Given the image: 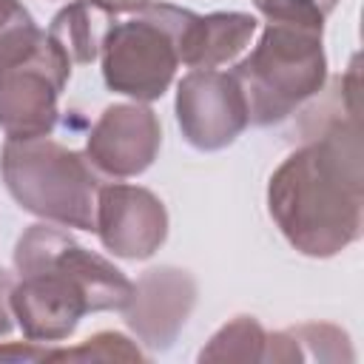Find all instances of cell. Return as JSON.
<instances>
[{
	"mask_svg": "<svg viewBox=\"0 0 364 364\" xmlns=\"http://www.w3.org/2000/svg\"><path fill=\"white\" fill-rule=\"evenodd\" d=\"M259 23L247 11H188L179 34V63L188 68H219L233 63L253 40Z\"/></svg>",
	"mask_w": 364,
	"mask_h": 364,
	"instance_id": "cell-11",
	"label": "cell"
},
{
	"mask_svg": "<svg viewBox=\"0 0 364 364\" xmlns=\"http://www.w3.org/2000/svg\"><path fill=\"white\" fill-rule=\"evenodd\" d=\"M46 358H65V361H145L148 355L122 333L102 330L68 350H48Z\"/></svg>",
	"mask_w": 364,
	"mask_h": 364,
	"instance_id": "cell-16",
	"label": "cell"
},
{
	"mask_svg": "<svg viewBox=\"0 0 364 364\" xmlns=\"http://www.w3.org/2000/svg\"><path fill=\"white\" fill-rule=\"evenodd\" d=\"M159 145L162 128L145 102H114L88 131L85 159L105 176L128 179L154 165Z\"/></svg>",
	"mask_w": 364,
	"mask_h": 364,
	"instance_id": "cell-9",
	"label": "cell"
},
{
	"mask_svg": "<svg viewBox=\"0 0 364 364\" xmlns=\"http://www.w3.org/2000/svg\"><path fill=\"white\" fill-rule=\"evenodd\" d=\"M11 287L14 276L0 267V336H9L14 330V313H11Z\"/></svg>",
	"mask_w": 364,
	"mask_h": 364,
	"instance_id": "cell-17",
	"label": "cell"
},
{
	"mask_svg": "<svg viewBox=\"0 0 364 364\" xmlns=\"http://www.w3.org/2000/svg\"><path fill=\"white\" fill-rule=\"evenodd\" d=\"M117 17L94 0H74L60 9L48 26V37L68 57L71 65H85L100 57V46L105 31Z\"/></svg>",
	"mask_w": 364,
	"mask_h": 364,
	"instance_id": "cell-13",
	"label": "cell"
},
{
	"mask_svg": "<svg viewBox=\"0 0 364 364\" xmlns=\"http://www.w3.org/2000/svg\"><path fill=\"white\" fill-rule=\"evenodd\" d=\"M279 233L310 259H330L361 236L364 148L358 114L333 117L287 154L267 182Z\"/></svg>",
	"mask_w": 364,
	"mask_h": 364,
	"instance_id": "cell-1",
	"label": "cell"
},
{
	"mask_svg": "<svg viewBox=\"0 0 364 364\" xmlns=\"http://www.w3.org/2000/svg\"><path fill=\"white\" fill-rule=\"evenodd\" d=\"M71 77L68 57L43 31L40 46L0 68V128L9 139L48 136L60 117V94Z\"/></svg>",
	"mask_w": 364,
	"mask_h": 364,
	"instance_id": "cell-6",
	"label": "cell"
},
{
	"mask_svg": "<svg viewBox=\"0 0 364 364\" xmlns=\"http://www.w3.org/2000/svg\"><path fill=\"white\" fill-rule=\"evenodd\" d=\"M267 330L253 316H236L222 324L199 350V361H262Z\"/></svg>",
	"mask_w": 364,
	"mask_h": 364,
	"instance_id": "cell-14",
	"label": "cell"
},
{
	"mask_svg": "<svg viewBox=\"0 0 364 364\" xmlns=\"http://www.w3.org/2000/svg\"><path fill=\"white\" fill-rule=\"evenodd\" d=\"M11 313L34 344L65 341L85 313L125 310L134 282L105 256L51 225H31L14 247Z\"/></svg>",
	"mask_w": 364,
	"mask_h": 364,
	"instance_id": "cell-2",
	"label": "cell"
},
{
	"mask_svg": "<svg viewBox=\"0 0 364 364\" xmlns=\"http://www.w3.org/2000/svg\"><path fill=\"white\" fill-rule=\"evenodd\" d=\"M0 173L11 199L60 228L94 230L100 179L85 159L48 136L6 139Z\"/></svg>",
	"mask_w": 364,
	"mask_h": 364,
	"instance_id": "cell-4",
	"label": "cell"
},
{
	"mask_svg": "<svg viewBox=\"0 0 364 364\" xmlns=\"http://www.w3.org/2000/svg\"><path fill=\"white\" fill-rule=\"evenodd\" d=\"M264 31L253 51L236 63L253 125L287 119L327 82L324 17L336 0H253Z\"/></svg>",
	"mask_w": 364,
	"mask_h": 364,
	"instance_id": "cell-3",
	"label": "cell"
},
{
	"mask_svg": "<svg viewBox=\"0 0 364 364\" xmlns=\"http://www.w3.org/2000/svg\"><path fill=\"white\" fill-rule=\"evenodd\" d=\"M196 304V279L173 264L145 270L122 310L128 330L151 350L173 347Z\"/></svg>",
	"mask_w": 364,
	"mask_h": 364,
	"instance_id": "cell-10",
	"label": "cell"
},
{
	"mask_svg": "<svg viewBox=\"0 0 364 364\" xmlns=\"http://www.w3.org/2000/svg\"><path fill=\"white\" fill-rule=\"evenodd\" d=\"M176 125L196 151H222L250 125L247 102L233 71L193 68L176 85Z\"/></svg>",
	"mask_w": 364,
	"mask_h": 364,
	"instance_id": "cell-7",
	"label": "cell"
},
{
	"mask_svg": "<svg viewBox=\"0 0 364 364\" xmlns=\"http://www.w3.org/2000/svg\"><path fill=\"white\" fill-rule=\"evenodd\" d=\"M43 40L34 17L20 0H0V68L26 60Z\"/></svg>",
	"mask_w": 364,
	"mask_h": 364,
	"instance_id": "cell-15",
	"label": "cell"
},
{
	"mask_svg": "<svg viewBox=\"0 0 364 364\" xmlns=\"http://www.w3.org/2000/svg\"><path fill=\"white\" fill-rule=\"evenodd\" d=\"M94 3H100L102 9H108V11L117 17V14H134V11L145 9V6L154 3V0H94Z\"/></svg>",
	"mask_w": 364,
	"mask_h": 364,
	"instance_id": "cell-18",
	"label": "cell"
},
{
	"mask_svg": "<svg viewBox=\"0 0 364 364\" xmlns=\"http://www.w3.org/2000/svg\"><path fill=\"white\" fill-rule=\"evenodd\" d=\"M188 9L148 3L128 20H114L102 37V80L114 94L136 102L159 100L179 68V34Z\"/></svg>",
	"mask_w": 364,
	"mask_h": 364,
	"instance_id": "cell-5",
	"label": "cell"
},
{
	"mask_svg": "<svg viewBox=\"0 0 364 364\" xmlns=\"http://www.w3.org/2000/svg\"><path fill=\"white\" fill-rule=\"evenodd\" d=\"M262 361H279V364H293V361H353V347L344 330L333 324H296L287 330L267 333L264 341V355Z\"/></svg>",
	"mask_w": 364,
	"mask_h": 364,
	"instance_id": "cell-12",
	"label": "cell"
},
{
	"mask_svg": "<svg viewBox=\"0 0 364 364\" xmlns=\"http://www.w3.org/2000/svg\"><path fill=\"white\" fill-rule=\"evenodd\" d=\"M94 233L108 253L142 262L165 245L168 210L162 199L142 185H102L97 191Z\"/></svg>",
	"mask_w": 364,
	"mask_h": 364,
	"instance_id": "cell-8",
	"label": "cell"
}]
</instances>
